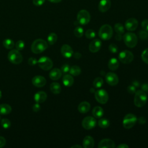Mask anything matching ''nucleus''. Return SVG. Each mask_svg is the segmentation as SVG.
Returning <instances> with one entry per match:
<instances>
[{"label":"nucleus","instance_id":"nucleus-42","mask_svg":"<svg viewBox=\"0 0 148 148\" xmlns=\"http://www.w3.org/2000/svg\"><path fill=\"white\" fill-rule=\"evenodd\" d=\"M141 26L143 30L148 32V19L143 20L141 23Z\"/></svg>","mask_w":148,"mask_h":148},{"label":"nucleus","instance_id":"nucleus-44","mask_svg":"<svg viewBox=\"0 0 148 148\" xmlns=\"http://www.w3.org/2000/svg\"><path fill=\"white\" fill-rule=\"evenodd\" d=\"M45 2V0H32V3L36 6H42Z\"/></svg>","mask_w":148,"mask_h":148},{"label":"nucleus","instance_id":"nucleus-18","mask_svg":"<svg viewBox=\"0 0 148 148\" xmlns=\"http://www.w3.org/2000/svg\"><path fill=\"white\" fill-rule=\"evenodd\" d=\"M111 6L110 0H101L98 3V10L104 13L107 12Z\"/></svg>","mask_w":148,"mask_h":148},{"label":"nucleus","instance_id":"nucleus-4","mask_svg":"<svg viewBox=\"0 0 148 148\" xmlns=\"http://www.w3.org/2000/svg\"><path fill=\"white\" fill-rule=\"evenodd\" d=\"M123 40L125 45L130 48H134L138 43L136 35L132 32H127L123 36Z\"/></svg>","mask_w":148,"mask_h":148},{"label":"nucleus","instance_id":"nucleus-14","mask_svg":"<svg viewBox=\"0 0 148 148\" xmlns=\"http://www.w3.org/2000/svg\"><path fill=\"white\" fill-rule=\"evenodd\" d=\"M102 42L98 39H95L92 40L89 44L88 49L91 53L98 52L101 47Z\"/></svg>","mask_w":148,"mask_h":148},{"label":"nucleus","instance_id":"nucleus-36","mask_svg":"<svg viewBox=\"0 0 148 148\" xmlns=\"http://www.w3.org/2000/svg\"><path fill=\"white\" fill-rule=\"evenodd\" d=\"M95 32L91 29H87L85 32V36L88 39H92L95 36Z\"/></svg>","mask_w":148,"mask_h":148},{"label":"nucleus","instance_id":"nucleus-41","mask_svg":"<svg viewBox=\"0 0 148 148\" xmlns=\"http://www.w3.org/2000/svg\"><path fill=\"white\" fill-rule=\"evenodd\" d=\"M69 69H70V66L67 64L63 65L61 68V71L63 73H66L69 71Z\"/></svg>","mask_w":148,"mask_h":148},{"label":"nucleus","instance_id":"nucleus-22","mask_svg":"<svg viewBox=\"0 0 148 148\" xmlns=\"http://www.w3.org/2000/svg\"><path fill=\"white\" fill-rule=\"evenodd\" d=\"M62 76V72L61 69L58 68L53 69L49 73V77L51 80H58Z\"/></svg>","mask_w":148,"mask_h":148},{"label":"nucleus","instance_id":"nucleus-21","mask_svg":"<svg viewBox=\"0 0 148 148\" xmlns=\"http://www.w3.org/2000/svg\"><path fill=\"white\" fill-rule=\"evenodd\" d=\"M91 108L90 103L87 101H83L79 103L78 105L77 109L80 113H87Z\"/></svg>","mask_w":148,"mask_h":148},{"label":"nucleus","instance_id":"nucleus-2","mask_svg":"<svg viewBox=\"0 0 148 148\" xmlns=\"http://www.w3.org/2000/svg\"><path fill=\"white\" fill-rule=\"evenodd\" d=\"M147 96L146 93L142 90H137L135 92L134 104L138 108L143 107L147 102Z\"/></svg>","mask_w":148,"mask_h":148},{"label":"nucleus","instance_id":"nucleus-17","mask_svg":"<svg viewBox=\"0 0 148 148\" xmlns=\"http://www.w3.org/2000/svg\"><path fill=\"white\" fill-rule=\"evenodd\" d=\"M61 54L65 58H71L73 54L72 48L68 45L65 44L61 46Z\"/></svg>","mask_w":148,"mask_h":148},{"label":"nucleus","instance_id":"nucleus-37","mask_svg":"<svg viewBox=\"0 0 148 148\" xmlns=\"http://www.w3.org/2000/svg\"><path fill=\"white\" fill-rule=\"evenodd\" d=\"M141 58L143 62L148 64V48L145 49L141 54Z\"/></svg>","mask_w":148,"mask_h":148},{"label":"nucleus","instance_id":"nucleus-55","mask_svg":"<svg viewBox=\"0 0 148 148\" xmlns=\"http://www.w3.org/2000/svg\"><path fill=\"white\" fill-rule=\"evenodd\" d=\"M71 148H75V147H78V148H82V147L80 146V145H73V146H72L71 147Z\"/></svg>","mask_w":148,"mask_h":148},{"label":"nucleus","instance_id":"nucleus-6","mask_svg":"<svg viewBox=\"0 0 148 148\" xmlns=\"http://www.w3.org/2000/svg\"><path fill=\"white\" fill-rule=\"evenodd\" d=\"M137 121V117L132 113L127 114L123 120V125L125 129H130L133 127Z\"/></svg>","mask_w":148,"mask_h":148},{"label":"nucleus","instance_id":"nucleus-7","mask_svg":"<svg viewBox=\"0 0 148 148\" xmlns=\"http://www.w3.org/2000/svg\"><path fill=\"white\" fill-rule=\"evenodd\" d=\"M91 19V16L89 12L85 10H80L77 14V22L81 25H86L88 24Z\"/></svg>","mask_w":148,"mask_h":148},{"label":"nucleus","instance_id":"nucleus-1","mask_svg":"<svg viewBox=\"0 0 148 148\" xmlns=\"http://www.w3.org/2000/svg\"><path fill=\"white\" fill-rule=\"evenodd\" d=\"M48 47L47 42L42 39L35 40L31 45V51L35 54H39Z\"/></svg>","mask_w":148,"mask_h":148},{"label":"nucleus","instance_id":"nucleus-8","mask_svg":"<svg viewBox=\"0 0 148 148\" xmlns=\"http://www.w3.org/2000/svg\"><path fill=\"white\" fill-rule=\"evenodd\" d=\"M38 64L39 66L45 71H49L51 69L53 65L52 60L48 57L43 56L40 57L38 60Z\"/></svg>","mask_w":148,"mask_h":148},{"label":"nucleus","instance_id":"nucleus-15","mask_svg":"<svg viewBox=\"0 0 148 148\" xmlns=\"http://www.w3.org/2000/svg\"><path fill=\"white\" fill-rule=\"evenodd\" d=\"M32 83L36 87H42L46 84V80L43 76L37 75L32 78Z\"/></svg>","mask_w":148,"mask_h":148},{"label":"nucleus","instance_id":"nucleus-27","mask_svg":"<svg viewBox=\"0 0 148 148\" xmlns=\"http://www.w3.org/2000/svg\"><path fill=\"white\" fill-rule=\"evenodd\" d=\"M51 91L54 94H58L61 91V87L59 83L57 82L52 83L50 86Z\"/></svg>","mask_w":148,"mask_h":148},{"label":"nucleus","instance_id":"nucleus-19","mask_svg":"<svg viewBox=\"0 0 148 148\" xmlns=\"http://www.w3.org/2000/svg\"><path fill=\"white\" fill-rule=\"evenodd\" d=\"M47 99V94L45 91H40L37 92L34 95V99L36 103H43Z\"/></svg>","mask_w":148,"mask_h":148},{"label":"nucleus","instance_id":"nucleus-12","mask_svg":"<svg viewBox=\"0 0 148 148\" xmlns=\"http://www.w3.org/2000/svg\"><path fill=\"white\" fill-rule=\"evenodd\" d=\"M105 80L108 84L113 86L118 84L119 77L116 73L113 72H108L105 75Z\"/></svg>","mask_w":148,"mask_h":148},{"label":"nucleus","instance_id":"nucleus-9","mask_svg":"<svg viewBox=\"0 0 148 148\" xmlns=\"http://www.w3.org/2000/svg\"><path fill=\"white\" fill-rule=\"evenodd\" d=\"M119 60L123 64H130L134 60V54L129 50H123L119 53Z\"/></svg>","mask_w":148,"mask_h":148},{"label":"nucleus","instance_id":"nucleus-39","mask_svg":"<svg viewBox=\"0 0 148 148\" xmlns=\"http://www.w3.org/2000/svg\"><path fill=\"white\" fill-rule=\"evenodd\" d=\"M139 36L142 40H146L148 38V32L145 30H141L139 32Z\"/></svg>","mask_w":148,"mask_h":148},{"label":"nucleus","instance_id":"nucleus-54","mask_svg":"<svg viewBox=\"0 0 148 148\" xmlns=\"http://www.w3.org/2000/svg\"><path fill=\"white\" fill-rule=\"evenodd\" d=\"M132 85H133L134 87H138L139 86V83H138V82L135 81V82H133Z\"/></svg>","mask_w":148,"mask_h":148},{"label":"nucleus","instance_id":"nucleus-20","mask_svg":"<svg viewBox=\"0 0 148 148\" xmlns=\"http://www.w3.org/2000/svg\"><path fill=\"white\" fill-rule=\"evenodd\" d=\"M94 146V139L91 136H86L83 140V147L84 148H92Z\"/></svg>","mask_w":148,"mask_h":148},{"label":"nucleus","instance_id":"nucleus-30","mask_svg":"<svg viewBox=\"0 0 148 148\" xmlns=\"http://www.w3.org/2000/svg\"><path fill=\"white\" fill-rule=\"evenodd\" d=\"M3 45L7 49H12L14 46V43L10 39H6L3 42Z\"/></svg>","mask_w":148,"mask_h":148},{"label":"nucleus","instance_id":"nucleus-56","mask_svg":"<svg viewBox=\"0 0 148 148\" xmlns=\"http://www.w3.org/2000/svg\"><path fill=\"white\" fill-rule=\"evenodd\" d=\"M1 97H2V92H1V91L0 90V99L1 98Z\"/></svg>","mask_w":148,"mask_h":148},{"label":"nucleus","instance_id":"nucleus-29","mask_svg":"<svg viewBox=\"0 0 148 148\" xmlns=\"http://www.w3.org/2000/svg\"><path fill=\"white\" fill-rule=\"evenodd\" d=\"M57 40V35L54 32H51L47 36V42L49 45H54Z\"/></svg>","mask_w":148,"mask_h":148},{"label":"nucleus","instance_id":"nucleus-43","mask_svg":"<svg viewBox=\"0 0 148 148\" xmlns=\"http://www.w3.org/2000/svg\"><path fill=\"white\" fill-rule=\"evenodd\" d=\"M28 64L31 66L35 65L38 64V60L34 57H30L28 60Z\"/></svg>","mask_w":148,"mask_h":148},{"label":"nucleus","instance_id":"nucleus-49","mask_svg":"<svg viewBox=\"0 0 148 148\" xmlns=\"http://www.w3.org/2000/svg\"><path fill=\"white\" fill-rule=\"evenodd\" d=\"M117 148H128V147H129V146L125 143H121L119 145H118L117 146Z\"/></svg>","mask_w":148,"mask_h":148},{"label":"nucleus","instance_id":"nucleus-48","mask_svg":"<svg viewBox=\"0 0 148 148\" xmlns=\"http://www.w3.org/2000/svg\"><path fill=\"white\" fill-rule=\"evenodd\" d=\"M138 121H139V123L140 124H145V123H146V119L144 117H140L139 119V120H138Z\"/></svg>","mask_w":148,"mask_h":148},{"label":"nucleus","instance_id":"nucleus-31","mask_svg":"<svg viewBox=\"0 0 148 148\" xmlns=\"http://www.w3.org/2000/svg\"><path fill=\"white\" fill-rule=\"evenodd\" d=\"M98 125L102 128H106L109 126L110 122L106 119H101L98 122Z\"/></svg>","mask_w":148,"mask_h":148},{"label":"nucleus","instance_id":"nucleus-13","mask_svg":"<svg viewBox=\"0 0 148 148\" xmlns=\"http://www.w3.org/2000/svg\"><path fill=\"white\" fill-rule=\"evenodd\" d=\"M138 25V21L135 18H130L125 23V28L129 31H135Z\"/></svg>","mask_w":148,"mask_h":148},{"label":"nucleus","instance_id":"nucleus-50","mask_svg":"<svg viewBox=\"0 0 148 148\" xmlns=\"http://www.w3.org/2000/svg\"><path fill=\"white\" fill-rule=\"evenodd\" d=\"M142 90L145 91H148V84H143L142 86Z\"/></svg>","mask_w":148,"mask_h":148},{"label":"nucleus","instance_id":"nucleus-32","mask_svg":"<svg viewBox=\"0 0 148 148\" xmlns=\"http://www.w3.org/2000/svg\"><path fill=\"white\" fill-rule=\"evenodd\" d=\"M114 31H116V32L117 34H123L125 31L124 27L123 25L119 23H116L114 25Z\"/></svg>","mask_w":148,"mask_h":148},{"label":"nucleus","instance_id":"nucleus-34","mask_svg":"<svg viewBox=\"0 0 148 148\" xmlns=\"http://www.w3.org/2000/svg\"><path fill=\"white\" fill-rule=\"evenodd\" d=\"M84 33V30L82 27L77 26L74 29V35L77 38H81Z\"/></svg>","mask_w":148,"mask_h":148},{"label":"nucleus","instance_id":"nucleus-11","mask_svg":"<svg viewBox=\"0 0 148 148\" xmlns=\"http://www.w3.org/2000/svg\"><path fill=\"white\" fill-rule=\"evenodd\" d=\"M96 120L92 116H87L83 119L82 122L83 127L87 130L92 129L96 125Z\"/></svg>","mask_w":148,"mask_h":148},{"label":"nucleus","instance_id":"nucleus-25","mask_svg":"<svg viewBox=\"0 0 148 148\" xmlns=\"http://www.w3.org/2000/svg\"><path fill=\"white\" fill-rule=\"evenodd\" d=\"M12 112L11 106L6 103H2L0 105V114L6 115L9 114Z\"/></svg>","mask_w":148,"mask_h":148},{"label":"nucleus","instance_id":"nucleus-57","mask_svg":"<svg viewBox=\"0 0 148 148\" xmlns=\"http://www.w3.org/2000/svg\"><path fill=\"white\" fill-rule=\"evenodd\" d=\"M0 119H1V117H0Z\"/></svg>","mask_w":148,"mask_h":148},{"label":"nucleus","instance_id":"nucleus-38","mask_svg":"<svg viewBox=\"0 0 148 148\" xmlns=\"http://www.w3.org/2000/svg\"><path fill=\"white\" fill-rule=\"evenodd\" d=\"M15 47L16 49L18 50V51L22 50L25 47V43L23 40H18L15 44Z\"/></svg>","mask_w":148,"mask_h":148},{"label":"nucleus","instance_id":"nucleus-24","mask_svg":"<svg viewBox=\"0 0 148 148\" xmlns=\"http://www.w3.org/2000/svg\"><path fill=\"white\" fill-rule=\"evenodd\" d=\"M119 66V62L116 58H112L108 62V68L111 71L116 70Z\"/></svg>","mask_w":148,"mask_h":148},{"label":"nucleus","instance_id":"nucleus-51","mask_svg":"<svg viewBox=\"0 0 148 148\" xmlns=\"http://www.w3.org/2000/svg\"><path fill=\"white\" fill-rule=\"evenodd\" d=\"M115 38L117 40L120 41L122 39V36L121 34H117L115 36Z\"/></svg>","mask_w":148,"mask_h":148},{"label":"nucleus","instance_id":"nucleus-23","mask_svg":"<svg viewBox=\"0 0 148 148\" xmlns=\"http://www.w3.org/2000/svg\"><path fill=\"white\" fill-rule=\"evenodd\" d=\"M73 82L74 79L71 75L66 74L64 75L62 77V83L64 86L66 87H71V86L73 85Z\"/></svg>","mask_w":148,"mask_h":148},{"label":"nucleus","instance_id":"nucleus-47","mask_svg":"<svg viewBox=\"0 0 148 148\" xmlns=\"http://www.w3.org/2000/svg\"><path fill=\"white\" fill-rule=\"evenodd\" d=\"M6 144V139L4 137L0 136V148L5 146Z\"/></svg>","mask_w":148,"mask_h":148},{"label":"nucleus","instance_id":"nucleus-10","mask_svg":"<svg viewBox=\"0 0 148 148\" xmlns=\"http://www.w3.org/2000/svg\"><path fill=\"white\" fill-rule=\"evenodd\" d=\"M95 98L99 103L105 104L109 99V95L106 91L103 89H99L95 92Z\"/></svg>","mask_w":148,"mask_h":148},{"label":"nucleus","instance_id":"nucleus-45","mask_svg":"<svg viewBox=\"0 0 148 148\" xmlns=\"http://www.w3.org/2000/svg\"><path fill=\"white\" fill-rule=\"evenodd\" d=\"M127 91L130 94H134L136 91V87H134L132 84L130 85L127 88Z\"/></svg>","mask_w":148,"mask_h":148},{"label":"nucleus","instance_id":"nucleus-26","mask_svg":"<svg viewBox=\"0 0 148 148\" xmlns=\"http://www.w3.org/2000/svg\"><path fill=\"white\" fill-rule=\"evenodd\" d=\"M103 113H104V111L103 109L99 106H97L94 107L92 111V114L93 116L98 119L101 118L103 115Z\"/></svg>","mask_w":148,"mask_h":148},{"label":"nucleus","instance_id":"nucleus-35","mask_svg":"<svg viewBox=\"0 0 148 148\" xmlns=\"http://www.w3.org/2000/svg\"><path fill=\"white\" fill-rule=\"evenodd\" d=\"M1 124L2 127L4 129H8L9 128H10V127L11 125V123H10V120L8 119H3L1 120Z\"/></svg>","mask_w":148,"mask_h":148},{"label":"nucleus","instance_id":"nucleus-33","mask_svg":"<svg viewBox=\"0 0 148 148\" xmlns=\"http://www.w3.org/2000/svg\"><path fill=\"white\" fill-rule=\"evenodd\" d=\"M103 83V80L101 77H98L95 78L93 81V86L96 88H101Z\"/></svg>","mask_w":148,"mask_h":148},{"label":"nucleus","instance_id":"nucleus-46","mask_svg":"<svg viewBox=\"0 0 148 148\" xmlns=\"http://www.w3.org/2000/svg\"><path fill=\"white\" fill-rule=\"evenodd\" d=\"M40 109V105L39 104V103H36L34 104L32 106V110L35 112H38Z\"/></svg>","mask_w":148,"mask_h":148},{"label":"nucleus","instance_id":"nucleus-40","mask_svg":"<svg viewBox=\"0 0 148 148\" xmlns=\"http://www.w3.org/2000/svg\"><path fill=\"white\" fill-rule=\"evenodd\" d=\"M109 50L112 53H116L118 51V47L117 46L114 44V43H111L109 46Z\"/></svg>","mask_w":148,"mask_h":148},{"label":"nucleus","instance_id":"nucleus-52","mask_svg":"<svg viewBox=\"0 0 148 148\" xmlns=\"http://www.w3.org/2000/svg\"><path fill=\"white\" fill-rule=\"evenodd\" d=\"M81 57H82V54H81L80 53H78V52L75 53L74 54V57H75V58L79 59V58H80Z\"/></svg>","mask_w":148,"mask_h":148},{"label":"nucleus","instance_id":"nucleus-16","mask_svg":"<svg viewBox=\"0 0 148 148\" xmlns=\"http://www.w3.org/2000/svg\"><path fill=\"white\" fill-rule=\"evenodd\" d=\"M98 148H114L115 143L113 140L110 139H103L101 140L98 145Z\"/></svg>","mask_w":148,"mask_h":148},{"label":"nucleus","instance_id":"nucleus-3","mask_svg":"<svg viewBox=\"0 0 148 148\" xmlns=\"http://www.w3.org/2000/svg\"><path fill=\"white\" fill-rule=\"evenodd\" d=\"M98 35L101 39L107 40L110 39L113 35V29L109 24H104L99 29Z\"/></svg>","mask_w":148,"mask_h":148},{"label":"nucleus","instance_id":"nucleus-5","mask_svg":"<svg viewBox=\"0 0 148 148\" xmlns=\"http://www.w3.org/2000/svg\"><path fill=\"white\" fill-rule=\"evenodd\" d=\"M8 58L10 62L14 64H19L23 60L21 54L17 49H13L10 51L8 54Z\"/></svg>","mask_w":148,"mask_h":148},{"label":"nucleus","instance_id":"nucleus-53","mask_svg":"<svg viewBox=\"0 0 148 148\" xmlns=\"http://www.w3.org/2000/svg\"><path fill=\"white\" fill-rule=\"evenodd\" d=\"M47 1L50 2H51V3H59L62 0H47Z\"/></svg>","mask_w":148,"mask_h":148},{"label":"nucleus","instance_id":"nucleus-28","mask_svg":"<svg viewBox=\"0 0 148 148\" xmlns=\"http://www.w3.org/2000/svg\"><path fill=\"white\" fill-rule=\"evenodd\" d=\"M69 72L71 75L76 76L80 74L81 68L77 65H73L72 67L70 68Z\"/></svg>","mask_w":148,"mask_h":148}]
</instances>
